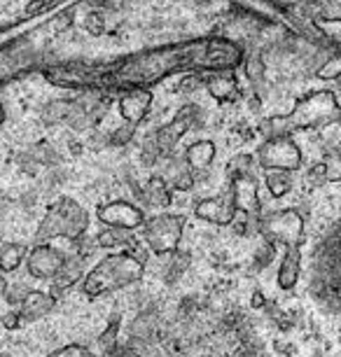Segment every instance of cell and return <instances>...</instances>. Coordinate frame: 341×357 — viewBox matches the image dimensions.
I'll return each mask as SVG.
<instances>
[{"instance_id":"cell-1","label":"cell","mask_w":341,"mask_h":357,"mask_svg":"<svg viewBox=\"0 0 341 357\" xmlns=\"http://www.w3.org/2000/svg\"><path fill=\"white\" fill-rule=\"evenodd\" d=\"M105 357H269L255 320L236 306L180 301L131 322L124 343Z\"/></svg>"},{"instance_id":"cell-2","label":"cell","mask_w":341,"mask_h":357,"mask_svg":"<svg viewBox=\"0 0 341 357\" xmlns=\"http://www.w3.org/2000/svg\"><path fill=\"white\" fill-rule=\"evenodd\" d=\"M243 61L238 45L225 38H197L178 45L145 50L119 61L117 68L89 66V86H150L159 79L190 70H234Z\"/></svg>"},{"instance_id":"cell-3","label":"cell","mask_w":341,"mask_h":357,"mask_svg":"<svg viewBox=\"0 0 341 357\" xmlns=\"http://www.w3.org/2000/svg\"><path fill=\"white\" fill-rule=\"evenodd\" d=\"M309 289L323 311L341 315V222L316 245Z\"/></svg>"},{"instance_id":"cell-4","label":"cell","mask_w":341,"mask_h":357,"mask_svg":"<svg viewBox=\"0 0 341 357\" xmlns=\"http://www.w3.org/2000/svg\"><path fill=\"white\" fill-rule=\"evenodd\" d=\"M341 114L337 96L332 91H316L311 96L302 98L292 107L285 117H273L262 122V133L266 138L276 136H290L292 131L299 129H313V126H325L334 122Z\"/></svg>"},{"instance_id":"cell-5","label":"cell","mask_w":341,"mask_h":357,"mask_svg":"<svg viewBox=\"0 0 341 357\" xmlns=\"http://www.w3.org/2000/svg\"><path fill=\"white\" fill-rule=\"evenodd\" d=\"M143 278V261L131 252H117L98 261L84 278V292L89 296L108 294L112 289H122Z\"/></svg>"},{"instance_id":"cell-6","label":"cell","mask_w":341,"mask_h":357,"mask_svg":"<svg viewBox=\"0 0 341 357\" xmlns=\"http://www.w3.org/2000/svg\"><path fill=\"white\" fill-rule=\"evenodd\" d=\"M89 227V215L77 201L68 197L59 199L54 206L47 211L45 220L38 227V241L50 238H77Z\"/></svg>"},{"instance_id":"cell-7","label":"cell","mask_w":341,"mask_h":357,"mask_svg":"<svg viewBox=\"0 0 341 357\" xmlns=\"http://www.w3.org/2000/svg\"><path fill=\"white\" fill-rule=\"evenodd\" d=\"M257 229L269 241H276V243H283L287 248L302 245L304 241V218L292 208L266 213L264 218H259Z\"/></svg>"},{"instance_id":"cell-8","label":"cell","mask_w":341,"mask_h":357,"mask_svg":"<svg viewBox=\"0 0 341 357\" xmlns=\"http://www.w3.org/2000/svg\"><path fill=\"white\" fill-rule=\"evenodd\" d=\"M259 166L266 171H297L302 168V150L290 136H276L259 145L257 150Z\"/></svg>"},{"instance_id":"cell-9","label":"cell","mask_w":341,"mask_h":357,"mask_svg":"<svg viewBox=\"0 0 341 357\" xmlns=\"http://www.w3.org/2000/svg\"><path fill=\"white\" fill-rule=\"evenodd\" d=\"M185 218L183 215H157L145 225V241L155 255H169L178 250L183 238Z\"/></svg>"},{"instance_id":"cell-10","label":"cell","mask_w":341,"mask_h":357,"mask_svg":"<svg viewBox=\"0 0 341 357\" xmlns=\"http://www.w3.org/2000/svg\"><path fill=\"white\" fill-rule=\"evenodd\" d=\"M197 114H199V107L197 105L180 107L176 117H173L169 124H164L162 129L155 133L157 150L162 152V154H171L173 147L178 145V140L192 129V124H194V119H197Z\"/></svg>"},{"instance_id":"cell-11","label":"cell","mask_w":341,"mask_h":357,"mask_svg":"<svg viewBox=\"0 0 341 357\" xmlns=\"http://www.w3.org/2000/svg\"><path fill=\"white\" fill-rule=\"evenodd\" d=\"M96 218L108 227L117 229H138L145 225V213L138 206L129 204V201H112L96 211Z\"/></svg>"},{"instance_id":"cell-12","label":"cell","mask_w":341,"mask_h":357,"mask_svg":"<svg viewBox=\"0 0 341 357\" xmlns=\"http://www.w3.org/2000/svg\"><path fill=\"white\" fill-rule=\"evenodd\" d=\"M232 197L234 204H236V211L245 215L262 213V201H259L257 194V180L248 171L232 175Z\"/></svg>"},{"instance_id":"cell-13","label":"cell","mask_w":341,"mask_h":357,"mask_svg":"<svg viewBox=\"0 0 341 357\" xmlns=\"http://www.w3.org/2000/svg\"><path fill=\"white\" fill-rule=\"evenodd\" d=\"M63 264V255L54 250L52 245H38L29 255V273L33 278H56V273L61 271Z\"/></svg>"},{"instance_id":"cell-14","label":"cell","mask_w":341,"mask_h":357,"mask_svg":"<svg viewBox=\"0 0 341 357\" xmlns=\"http://www.w3.org/2000/svg\"><path fill=\"white\" fill-rule=\"evenodd\" d=\"M150 105H152V91L148 86H131L119 98V114L126 119V124H138L145 119Z\"/></svg>"},{"instance_id":"cell-15","label":"cell","mask_w":341,"mask_h":357,"mask_svg":"<svg viewBox=\"0 0 341 357\" xmlns=\"http://www.w3.org/2000/svg\"><path fill=\"white\" fill-rule=\"evenodd\" d=\"M234 213H236V204H234L232 192L225 194V197H218V199H206L194 208V215H197V218L213 222V225H232Z\"/></svg>"},{"instance_id":"cell-16","label":"cell","mask_w":341,"mask_h":357,"mask_svg":"<svg viewBox=\"0 0 341 357\" xmlns=\"http://www.w3.org/2000/svg\"><path fill=\"white\" fill-rule=\"evenodd\" d=\"M299 275H302V245L287 248L283 261L278 268V285L280 289H292L297 287Z\"/></svg>"},{"instance_id":"cell-17","label":"cell","mask_w":341,"mask_h":357,"mask_svg":"<svg viewBox=\"0 0 341 357\" xmlns=\"http://www.w3.org/2000/svg\"><path fill=\"white\" fill-rule=\"evenodd\" d=\"M209 93L220 103H225V100H232L238 96V82L236 77H234L232 70H215V75L209 79Z\"/></svg>"},{"instance_id":"cell-18","label":"cell","mask_w":341,"mask_h":357,"mask_svg":"<svg viewBox=\"0 0 341 357\" xmlns=\"http://www.w3.org/2000/svg\"><path fill=\"white\" fill-rule=\"evenodd\" d=\"M52 306H54V296L38 292V289H31V292H26L24 296L22 313L19 315H22V320H38V318H43L45 313H50Z\"/></svg>"},{"instance_id":"cell-19","label":"cell","mask_w":341,"mask_h":357,"mask_svg":"<svg viewBox=\"0 0 341 357\" xmlns=\"http://www.w3.org/2000/svg\"><path fill=\"white\" fill-rule=\"evenodd\" d=\"M213 157H215V145L211 140H197L185 150V164L194 168V171H204L211 166Z\"/></svg>"},{"instance_id":"cell-20","label":"cell","mask_w":341,"mask_h":357,"mask_svg":"<svg viewBox=\"0 0 341 357\" xmlns=\"http://www.w3.org/2000/svg\"><path fill=\"white\" fill-rule=\"evenodd\" d=\"M96 243L101 248H131V250H136L138 238H136V234H133V229L110 227L108 231H101L96 236Z\"/></svg>"},{"instance_id":"cell-21","label":"cell","mask_w":341,"mask_h":357,"mask_svg":"<svg viewBox=\"0 0 341 357\" xmlns=\"http://www.w3.org/2000/svg\"><path fill=\"white\" fill-rule=\"evenodd\" d=\"M77 105L70 103V100H50L45 107H43V119L45 124H59L63 119H70L75 114Z\"/></svg>"},{"instance_id":"cell-22","label":"cell","mask_w":341,"mask_h":357,"mask_svg":"<svg viewBox=\"0 0 341 357\" xmlns=\"http://www.w3.org/2000/svg\"><path fill=\"white\" fill-rule=\"evenodd\" d=\"M26 257V248L19 243H5L0 245V268L3 271H17Z\"/></svg>"},{"instance_id":"cell-23","label":"cell","mask_w":341,"mask_h":357,"mask_svg":"<svg viewBox=\"0 0 341 357\" xmlns=\"http://www.w3.org/2000/svg\"><path fill=\"white\" fill-rule=\"evenodd\" d=\"M266 190H269V194L273 199L285 197V194L292 190V180H290V175H287V171H269L266 173Z\"/></svg>"},{"instance_id":"cell-24","label":"cell","mask_w":341,"mask_h":357,"mask_svg":"<svg viewBox=\"0 0 341 357\" xmlns=\"http://www.w3.org/2000/svg\"><path fill=\"white\" fill-rule=\"evenodd\" d=\"M77 278H79V264H77V261H73L70 266H66V264H63L61 271L56 273L54 285H52V296H54V299H56L59 294H63L66 289H68V287H70L73 282H75Z\"/></svg>"},{"instance_id":"cell-25","label":"cell","mask_w":341,"mask_h":357,"mask_svg":"<svg viewBox=\"0 0 341 357\" xmlns=\"http://www.w3.org/2000/svg\"><path fill=\"white\" fill-rule=\"evenodd\" d=\"M148 199L150 204H157V206H169L171 204V192H169V185H166L164 178H150L148 183Z\"/></svg>"},{"instance_id":"cell-26","label":"cell","mask_w":341,"mask_h":357,"mask_svg":"<svg viewBox=\"0 0 341 357\" xmlns=\"http://www.w3.org/2000/svg\"><path fill=\"white\" fill-rule=\"evenodd\" d=\"M318 77L320 79H337V77H341V54H337V56H332V59H327V61L320 66Z\"/></svg>"},{"instance_id":"cell-27","label":"cell","mask_w":341,"mask_h":357,"mask_svg":"<svg viewBox=\"0 0 341 357\" xmlns=\"http://www.w3.org/2000/svg\"><path fill=\"white\" fill-rule=\"evenodd\" d=\"M316 24H318V29L323 31L330 40H334V43H341V19H325V17H320Z\"/></svg>"},{"instance_id":"cell-28","label":"cell","mask_w":341,"mask_h":357,"mask_svg":"<svg viewBox=\"0 0 341 357\" xmlns=\"http://www.w3.org/2000/svg\"><path fill=\"white\" fill-rule=\"evenodd\" d=\"M117 334H119V318L112 320L110 325H108V329H105V332L101 334V339H98V343H101V348L105 350V353H108V350L115 346Z\"/></svg>"},{"instance_id":"cell-29","label":"cell","mask_w":341,"mask_h":357,"mask_svg":"<svg viewBox=\"0 0 341 357\" xmlns=\"http://www.w3.org/2000/svg\"><path fill=\"white\" fill-rule=\"evenodd\" d=\"M245 75H248L252 82H259L264 77V63L259 56H252L248 63H245Z\"/></svg>"},{"instance_id":"cell-30","label":"cell","mask_w":341,"mask_h":357,"mask_svg":"<svg viewBox=\"0 0 341 357\" xmlns=\"http://www.w3.org/2000/svg\"><path fill=\"white\" fill-rule=\"evenodd\" d=\"M50 357H86V348L82 343H70V346H63L54 350Z\"/></svg>"},{"instance_id":"cell-31","label":"cell","mask_w":341,"mask_h":357,"mask_svg":"<svg viewBox=\"0 0 341 357\" xmlns=\"http://www.w3.org/2000/svg\"><path fill=\"white\" fill-rule=\"evenodd\" d=\"M84 29L91 33V36H101L105 31V24H103V17L96 15V12H91L89 17L84 19Z\"/></svg>"},{"instance_id":"cell-32","label":"cell","mask_w":341,"mask_h":357,"mask_svg":"<svg viewBox=\"0 0 341 357\" xmlns=\"http://www.w3.org/2000/svg\"><path fill=\"white\" fill-rule=\"evenodd\" d=\"M73 19H75V10H63L61 15H59L56 19H54V29L56 31H66V29H70L73 26Z\"/></svg>"},{"instance_id":"cell-33","label":"cell","mask_w":341,"mask_h":357,"mask_svg":"<svg viewBox=\"0 0 341 357\" xmlns=\"http://www.w3.org/2000/svg\"><path fill=\"white\" fill-rule=\"evenodd\" d=\"M325 180H327V166L325 164L313 166L311 171H309V183L311 185H323Z\"/></svg>"},{"instance_id":"cell-34","label":"cell","mask_w":341,"mask_h":357,"mask_svg":"<svg viewBox=\"0 0 341 357\" xmlns=\"http://www.w3.org/2000/svg\"><path fill=\"white\" fill-rule=\"evenodd\" d=\"M19 325H22V315L19 313H5L3 315V327L5 329H17Z\"/></svg>"},{"instance_id":"cell-35","label":"cell","mask_w":341,"mask_h":357,"mask_svg":"<svg viewBox=\"0 0 341 357\" xmlns=\"http://www.w3.org/2000/svg\"><path fill=\"white\" fill-rule=\"evenodd\" d=\"M43 5H45V0H33V3L29 5V10L24 12V19H26V17H33V15H38V12L43 10Z\"/></svg>"},{"instance_id":"cell-36","label":"cell","mask_w":341,"mask_h":357,"mask_svg":"<svg viewBox=\"0 0 341 357\" xmlns=\"http://www.w3.org/2000/svg\"><path fill=\"white\" fill-rule=\"evenodd\" d=\"M252 306H255V308L264 306V296L259 294V292H255V294H252Z\"/></svg>"},{"instance_id":"cell-37","label":"cell","mask_w":341,"mask_h":357,"mask_svg":"<svg viewBox=\"0 0 341 357\" xmlns=\"http://www.w3.org/2000/svg\"><path fill=\"white\" fill-rule=\"evenodd\" d=\"M3 119H5V110H3V103H0V124H3Z\"/></svg>"},{"instance_id":"cell-38","label":"cell","mask_w":341,"mask_h":357,"mask_svg":"<svg viewBox=\"0 0 341 357\" xmlns=\"http://www.w3.org/2000/svg\"><path fill=\"white\" fill-rule=\"evenodd\" d=\"M5 289V278H3V273H0V292Z\"/></svg>"},{"instance_id":"cell-39","label":"cell","mask_w":341,"mask_h":357,"mask_svg":"<svg viewBox=\"0 0 341 357\" xmlns=\"http://www.w3.org/2000/svg\"><path fill=\"white\" fill-rule=\"evenodd\" d=\"M337 154L341 157V138H339V145H337Z\"/></svg>"},{"instance_id":"cell-40","label":"cell","mask_w":341,"mask_h":357,"mask_svg":"<svg viewBox=\"0 0 341 357\" xmlns=\"http://www.w3.org/2000/svg\"><path fill=\"white\" fill-rule=\"evenodd\" d=\"M0 357H12V355H0Z\"/></svg>"}]
</instances>
